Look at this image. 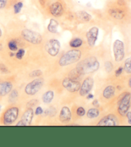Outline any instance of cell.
Instances as JSON below:
<instances>
[{"label":"cell","instance_id":"cell-1","mask_svg":"<svg viewBox=\"0 0 131 147\" xmlns=\"http://www.w3.org/2000/svg\"><path fill=\"white\" fill-rule=\"evenodd\" d=\"M99 62L95 57H89L81 61L77 65L76 69L82 76L95 72L99 69Z\"/></svg>","mask_w":131,"mask_h":147},{"label":"cell","instance_id":"cell-2","mask_svg":"<svg viewBox=\"0 0 131 147\" xmlns=\"http://www.w3.org/2000/svg\"><path fill=\"white\" fill-rule=\"evenodd\" d=\"M81 57V52L78 49L70 50L65 53L59 60V65L61 67L67 66L78 61Z\"/></svg>","mask_w":131,"mask_h":147},{"label":"cell","instance_id":"cell-3","mask_svg":"<svg viewBox=\"0 0 131 147\" xmlns=\"http://www.w3.org/2000/svg\"><path fill=\"white\" fill-rule=\"evenodd\" d=\"M131 94L129 92L125 93L118 102V111L121 116L126 115L130 106Z\"/></svg>","mask_w":131,"mask_h":147},{"label":"cell","instance_id":"cell-4","mask_svg":"<svg viewBox=\"0 0 131 147\" xmlns=\"http://www.w3.org/2000/svg\"><path fill=\"white\" fill-rule=\"evenodd\" d=\"M21 35L25 40L33 44H39L42 41L41 34L31 30H23L21 32Z\"/></svg>","mask_w":131,"mask_h":147},{"label":"cell","instance_id":"cell-5","mask_svg":"<svg viewBox=\"0 0 131 147\" xmlns=\"http://www.w3.org/2000/svg\"><path fill=\"white\" fill-rule=\"evenodd\" d=\"M44 80L42 78L35 79L28 83L25 87V92L29 95L36 94L43 86Z\"/></svg>","mask_w":131,"mask_h":147},{"label":"cell","instance_id":"cell-6","mask_svg":"<svg viewBox=\"0 0 131 147\" xmlns=\"http://www.w3.org/2000/svg\"><path fill=\"white\" fill-rule=\"evenodd\" d=\"M113 49L115 61L119 62L123 60L125 56V46L124 42L120 40H116L114 42Z\"/></svg>","mask_w":131,"mask_h":147},{"label":"cell","instance_id":"cell-7","mask_svg":"<svg viewBox=\"0 0 131 147\" xmlns=\"http://www.w3.org/2000/svg\"><path fill=\"white\" fill-rule=\"evenodd\" d=\"M19 115V108L12 107L8 109L3 115V121L5 125H10L15 121Z\"/></svg>","mask_w":131,"mask_h":147},{"label":"cell","instance_id":"cell-8","mask_svg":"<svg viewBox=\"0 0 131 147\" xmlns=\"http://www.w3.org/2000/svg\"><path fill=\"white\" fill-rule=\"evenodd\" d=\"M60 43L55 38H52L47 42L45 45V50L51 56H56L60 49Z\"/></svg>","mask_w":131,"mask_h":147},{"label":"cell","instance_id":"cell-9","mask_svg":"<svg viewBox=\"0 0 131 147\" xmlns=\"http://www.w3.org/2000/svg\"><path fill=\"white\" fill-rule=\"evenodd\" d=\"M62 84L67 91L72 93L79 91L81 88V83L78 81L72 80L70 78L64 79Z\"/></svg>","mask_w":131,"mask_h":147},{"label":"cell","instance_id":"cell-10","mask_svg":"<svg viewBox=\"0 0 131 147\" xmlns=\"http://www.w3.org/2000/svg\"><path fill=\"white\" fill-rule=\"evenodd\" d=\"M93 84L94 81L92 78L88 77L86 78V80L83 81L82 85H81L80 89H79V94H80V95L82 96V97L86 95L92 90Z\"/></svg>","mask_w":131,"mask_h":147},{"label":"cell","instance_id":"cell-11","mask_svg":"<svg viewBox=\"0 0 131 147\" xmlns=\"http://www.w3.org/2000/svg\"><path fill=\"white\" fill-rule=\"evenodd\" d=\"M99 35V28L96 26L91 28L86 33V38L90 46H93L97 40Z\"/></svg>","mask_w":131,"mask_h":147},{"label":"cell","instance_id":"cell-12","mask_svg":"<svg viewBox=\"0 0 131 147\" xmlns=\"http://www.w3.org/2000/svg\"><path fill=\"white\" fill-rule=\"evenodd\" d=\"M118 125V119L115 115L110 114L100 120L97 125L99 126H116Z\"/></svg>","mask_w":131,"mask_h":147},{"label":"cell","instance_id":"cell-13","mask_svg":"<svg viewBox=\"0 0 131 147\" xmlns=\"http://www.w3.org/2000/svg\"><path fill=\"white\" fill-rule=\"evenodd\" d=\"M50 13L55 18H59L63 13V8L59 2H55L51 5L49 7Z\"/></svg>","mask_w":131,"mask_h":147},{"label":"cell","instance_id":"cell-14","mask_svg":"<svg viewBox=\"0 0 131 147\" xmlns=\"http://www.w3.org/2000/svg\"><path fill=\"white\" fill-rule=\"evenodd\" d=\"M33 110L30 107L24 113L21 120L24 126H28L30 125L33 119Z\"/></svg>","mask_w":131,"mask_h":147},{"label":"cell","instance_id":"cell-15","mask_svg":"<svg viewBox=\"0 0 131 147\" xmlns=\"http://www.w3.org/2000/svg\"><path fill=\"white\" fill-rule=\"evenodd\" d=\"M59 118L63 123L69 122L71 119V112L69 107L67 106L62 107Z\"/></svg>","mask_w":131,"mask_h":147},{"label":"cell","instance_id":"cell-16","mask_svg":"<svg viewBox=\"0 0 131 147\" xmlns=\"http://www.w3.org/2000/svg\"><path fill=\"white\" fill-rule=\"evenodd\" d=\"M12 89V84L9 81L0 83V96L3 97L11 92Z\"/></svg>","mask_w":131,"mask_h":147},{"label":"cell","instance_id":"cell-17","mask_svg":"<svg viewBox=\"0 0 131 147\" xmlns=\"http://www.w3.org/2000/svg\"><path fill=\"white\" fill-rule=\"evenodd\" d=\"M108 13L112 18L118 19V20L122 19L125 16V13L124 11L121 9H119V8H111L108 11Z\"/></svg>","mask_w":131,"mask_h":147},{"label":"cell","instance_id":"cell-18","mask_svg":"<svg viewBox=\"0 0 131 147\" xmlns=\"http://www.w3.org/2000/svg\"><path fill=\"white\" fill-rule=\"evenodd\" d=\"M76 16L78 19L82 22H89L92 19V16L86 11H79L76 13Z\"/></svg>","mask_w":131,"mask_h":147},{"label":"cell","instance_id":"cell-19","mask_svg":"<svg viewBox=\"0 0 131 147\" xmlns=\"http://www.w3.org/2000/svg\"><path fill=\"white\" fill-rule=\"evenodd\" d=\"M115 93V88L112 85L107 86L106 88L104 90L103 96L105 98L109 99V98L113 97Z\"/></svg>","mask_w":131,"mask_h":147},{"label":"cell","instance_id":"cell-20","mask_svg":"<svg viewBox=\"0 0 131 147\" xmlns=\"http://www.w3.org/2000/svg\"><path fill=\"white\" fill-rule=\"evenodd\" d=\"M58 22L56 20L54 19H51L49 23L47 26V30L49 32L52 33H56L58 32Z\"/></svg>","mask_w":131,"mask_h":147},{"label":"cell","instance_id":"cell-21","mask_svg":"<svg viewBox=\"0 0 131 147\" xmlns=\"http://www.w3.org/2000/svg\"><path fill=\"white\" fill-rule=\"evenodd\" d=\"M54 98V92L51 90L47 91L44 94L43 96H42V100L44 103L49 104L51 102V101L53 100Z\"/></svg>","mask_w":131,"mask_h":147},{"label":"cell","instance_id":"cell-22","mask_svg":"<svg viewBox=\"0 0 131 147\" xmlns=\"http://www.w3.org/2000/svg\"><path fill=\"white\" fill-rule=\"evenodd\" d=\"M99 115V111L97 108H92L88 110L86 116L89 118H95L98 117Z\"/></svg>","mask_w":131,"mask_h":147},{"label":"cell","instance_id":"cell-23","mask_svg":"<svg viewBox=\"0 0 131 147\" xmlns=\"http://www.w3.org/2000/svg\"><path fill=\"white\" fill-rule=\"evenodd\" d=\"M70 46L74 48H78L81 47L82 44V40L79 38H76L72 39L70 42Z\"/></svg>","mask_w":131,"mask_h":147},{"label":"cell","instance_id":"cell-24","mask_svg":"<svg viewBox=\"0 0 131 147\" xmlns=\"http://www.w3.org/2000/svg\"><path fill=\"white\" fill-rule=\"evenodd\" d=\"M82 76V75L81 74L78 72V70H77L76 68L74 69H73L69 74V78L74 80H77L78 79L80 78L81 76Z\"/></svg>","mask_w":131,"mask_h":147},{"label":"cell","instance_id":"cell-25","mask_svg":"<svg viewBox=\"0 0 131 147\" xmlns=\"http://www.w3.org/2000/svg\"><path fill=\"white\" fill-rule=\"evenodd\" d=\"M124 70L128 74H131V57L127 58L124 63Z\"/></svg>","mask_w":131,"mask_h":147},{"label":"cell","instance_id":"cell-26","mask_svg":"<svg viewBox=\"0 0 131 147\" xmlns=\"http://www.w3.org/2000/svg\"><path fill=\"white\" fill-rule=\"evenodd\" d=\"M22 7H23V3H22L21 1L18 2L17 3H16L14 6V13H15L16 14H18V13L21 12Z\"/></svg>","mask_w":131,"mask_h":147},{"label":"cell","instance_id":"cell-27","mask_svg":"<svg viewBox=\"0 0 131 147\" xmlns=\"http://www.w3.org/2000/svg\"><path fill=\"white\" fill-rule=\"evenodd\" d=\"M8 48L10 49V50L12 51H17L18 49L17 42L14 40H12L8 42Z\"/></svg>","mask_w":131,"mask_h":147},{"label":"cell","instance_id":"cell-28","mask_svg":"<svg viewBox=\"0 0 131 147\" xmlns=\"http://www.w3.org/2000/svg\"><path fill=\"white\" fill-rule=\"evenodd\" d=\"M45 113L46 115L50 116V117H54L56 114V109L54 107L51 106L49 108L45 110Z\"/></svg>","mask_w":131,"mask_h":147},{"label":"cell","instance_id":"cell-29","mask_svg":"<svg viewBox=\"0 0 131 147\" xmlns=\"http://www.w3.org/2000/svg\"><path fill=\"white\" fill-rule=\"evenodd\" d=\"M18 92L16 90H14L12 92H11L8 99H9L10 102H15L17 98H18Z\"/></svg>","mask_w":131,"mask_h":147},{"label":"cell","instance_id":"cell-30","mask_svg":"<svg viewBox=\"0 0 131 147\" xmlns=\"http://www.w3.org/2000/svg\"><path fill=\"white\" fill-rule=\"evenodd\" d=\"M104 67H105V69H106V70L107 72H109L111 71V70L113 69V63L111 61L105 62Z\"/></svg>","mask_w":131,"mask_h":147},{"label":"cell","instance_id":"cell-31","mask_svg":"<svg viewBox=\"0 0 131 147\" xmlns=\"http://www.w3.org/2000/svg\"><path fill=\"white\" fill-rule=\"evenodd\" d=\"M42 74V72L41 70H33L30 74V76L31 78H35V77H38V76H41Z\"/></svg>","mask_w":131,"mask_h":147},{"label":"cell","instance_id":"cell-32","mask_svg":"<svg viewBox=\"0 0 131 147\" xmlns=\"http://www.w3.org/2000/svg\"><path fill=\"white\" fill-rule=\"evenodd\" d=\"M24 54H25V51L22 49H20L18 51V53H16V58L19 59V60H21L22 57L24 56Z\"/></svg>","mask_w":131,"mask_h":147},{"label":"cell","instance_id":"cell-33","mask_svg":"<svg viewBox=\"0 0 131 147\" xmlns=\"http://www.w3.org/2000/svg\"><path fill=\"white\" fill-rule=\"evenodd\" d=\"M77 115L79 117H82V116H84L85 115V110L83 108V107H79L77 109Z\"/></svg>","mask_w":131,"mask_h":147},{"label":"cell","instance_id":"cell-34","mask_svg":"<svg viewBox=\"0 0 131 147\" xmlns=\"http://www.w3.org/2000/svg\"><path fill=\"white\" fill-rule=\"evenodd\" d=\"M0 71L3 72V73L9 72V71H8V70L6 67V66H5L3 64H0Z\"/></svg>","mask_w":131,"mask_h":147},{"label":"cell","instance_id":"cell-35","mask_svg":"<svg viewBox=\"0 0 131 147\" xmlns=\"http://www.w3.org/2000/svg\"><path fill=\"white\" fill-rule=\"evenodd\" d=\"M37 100H35V99H33V100H30L29 102H28V104H27V106H29V107H33V106H36V104H37Z\"/></svg>","mask_w":131,"mask_h":147},{"label":"cell","instance_id":"cell-36","mask_svg":"<svg viewBox=\"0 0 131 147\" xmlns=\"http://www.w3.org/2000/svg\"><path fill=\"white\" fill-rule=\"evenodd\" d=\"M43 109L41 107H37L35 109V115H40L43 113Z\"/></svg>","mask_w":131,"mask_h":147},{"label":"cell","instance_id":"cell-37","mask_svg":"<svg viewBox=\"0 0 131 147\" xmlns=\"http://www.w3.org/2000/svg\"><path fill=\"white\" fill-rule=\"evenodd\" d=\"M7 3V0H0V9L5 7Z\"/></svg>","mask_w":131,"mask_h":147},{"label":"cell","instance_id":"cell-38","mask_svg":"<svg viewBox=\"0 0 131 147\" xmlns=\"http://www.w3.org/2000/svg\"><path fill=\"white\" fill-rule=\"evenodd\" d=\"M123 68L122 67H119L118 69L116 70L115 71V75H116V76H120L121 74H122V72H123Z\"/></svg>","mask_w":131,"mask_h":147},{"label":"cell","instance_id":"cell-39","mask_svg":"<svg viewBox=\"0 0 131 147\" xmlns=\"http://www.w3.org/2000/svg\"><path fill=\"white\" fill-rule=\"evenodd\" d=\"M126 115H127V118L128 119V123H129L130 125H131V111L127 112Z\"/></svg>","mask_w":131,"mask_h":147},{"label":"cell","instance_id":"cell-40","mask_svg":"<svg viewBox=\"0 0 131 147\" xmlns=\"http://www.w3.org/2000/svg\"><path fill=\"white\" fill-rule=\"evenodd\" d=\"M117 4L119 5V6H124L125 5V0H118Z\"/></svg>","mask_w":131,"mask_h":147},{"label":"cell","instance_id":"cell-41","mask_svg":"<svg viewBox=\"0 0 131 147\" xmlns=\"http://www.w3.org/2000/svg\"><path fill=\"white\" fill-rule=\"evenodd\" d=\"M92 104H93V106H95V107H99V101L97 100H93Z\"/></svg>","mask_w":131,"mask_h":147},{"label":"cell","instance_id":"cell-42","mask_svg":"<svg viewBox=\"0 0 131 147\" xmlns=\"http://www.w3.org/2000/svg\"><path fill=\"white\" fill-rule=\"evenodd\" d=\"M38 1L40 3V4H41L42 7H44L45 5V0H38Z\"/></svg>","mask_w":131,"mask_h":147},{"label":"cell","instance_id":"cell-43","mask_svg":"<svg viewBox=\"0 0 131 147\" xmlns=\"http://www.w3.org/2000/svg\"><path fill=\"white\" fill-rule=\"evenodd\" d=\"M93 97V96L92 94H89V95H88V97H87V98H88V99H89V98H92Z\"/></svg>","mask_w":131,"mask_h":147},{"label":"cell","instance_id":"cell-44","mask_svg":"<svg viewBox=\"0 0 131 147\" xmlns=\"http://www.w3.org/2000/svg\"><path fill=\"white\" fill-rule=\"evenodd\" d=\"M128 84H129V86L131 88V78L129 79V82H128Z\"/></svg>","mask_w":131,"mask_h":147},{"label":"cell","instance_id":"cell-45","mask_svg":"<svg viewBox=\"0 0 131 147\" xmlns=\"http://www.w3.org/2000/svg\"><path fill=\"white\" fill-rule=\"evenodd\" d=\"M1 35H2V31L1 29H0V37H1Z\"/></svg>","mask_w":131,"mask_h":147},{"label":"cell","instance_id":"cell-46","mask_svg":"<svg viewBox=\"0 0 131 147\" xmlns=\"http://www.w3.org/2000/svg\"><path fill=\"white\" fill-rule=\"evenodd\" d=\"M14 55V53H10V56H13Z\"/></svg>","mask_w":131,"mask_h":147},{"label":"cell","instance_id":"cell-47","mask_svg":"<svg viewBox=\"0 0 131 147\" xmlns=\"http://www.w3.org/2000/svg\"></svg>","mask_w":131,"mask_h":147}]
</instances>
